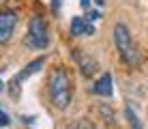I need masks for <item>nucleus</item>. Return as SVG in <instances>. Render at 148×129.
Wrapping results in <instances>:
<instances>
[{"mask_svg":"<svg viewBox=\"0 0 148 129\" xmlns=\"http://www.w3.org/2000/svg\"><path fill=\"white\" fill-rule=\"evenodd\" d=\"M47 92H49V99H52L54 108H58V110L69 108L71 97H73V88H71V77L62 67H56L52 73H49Z\"/></svg>","mask_w":148,"mask_h":129,"instance_id":"f257e3e1","label":"nucleus"},{"mask_svg":"<svg viewBox=\"0 0 148 129\" xmlns=\"http://www.w3.org/2000/svg\"><path fill=\"white\" fill-rule=\"evenodd\" d=\"M112 34H114V43H116V50H118L122 63H127L129 67H135L140 63V50H137L135 39L131 37V30L125 24H116Z\"/></svg>","mask_w":148,"mask_h":129,"instance_id":"f03ea898","label":"nucleus"},{"mask_svg":"<svg viewBox=\"0 0 148 129\" xmlns=\"http://www.w3.org/2000/svg\"><path fill=\"white\" fill-rule=\"evenodd\" d=\"M26 45L32 50H45L49 45V34H47V24L43 17L34 15L28 24V34H26Z\"/></svg>","mask_w":148,"mask_h":129,"instance_id":"7ed1b4c3","label":"nucleus"},{"mask_svg":"<svg viewBox=\"0 0 148 129\" xmlns=\"http://www.w3.org/2000/svg\"><path fill=\"white\" fill-rule=\"evenodd\" d=\"M43 65H45V58H43V56H39V58H34L32 63H28V65H26V67H24V69L17 73V75L13 77L11 82H9V86H11V88H9V92H11L13 97H17V95H19V84H22L26 77L34 75V73H39Z\"/></svg>","mask_w":148,"mask_h":129,"instance_id":"20e7f679","label":"nucleus"},{"mask_svg":"<svg viewBox=\"0 0 148 129\" xmlns=\"http://www.w3.org/2000/svg\"><path fill=\"white\" fill-rule=\"evenodd\" d=\"M15 26H17V13L13 11H0V45H7L11 41Z\"/></svg>","mask_w":148,"mask_h":129,"instance_id":"39448f33","label":"nucleus"},{"mask_svg":"<svg viewBox=\"0 0 148 129\" xmlns=\"http://www.w3.org/2000/svg\"><path fill=\"white\" fill-rule=\"evenodd\" d=\"M73 58L77 60V65H79V69H82V73H84V75H92L95 73L97 60L92 58V56H88L84 50H73Z\"/></svg>","mask_w":148,"mask_h":129,"instance_id":"423d86ee","label":"nucleus"},{"mask_svg":"<svg viewBox=\"0 0 148 129\" xmlns=\"http://www.w3.org/2000/svg\"><path fill=\"white\" fill-rule=\"evenodd\" d=\"M92 92H95V95H101V97H112V95H114V84H112V75H110V73H103V75H101L99 80L95 82Z\"/></svg>","mask_w":148,"mask_h":129,"instance_id":"0eeeda50","label":"nucleus"},{"mask_svg":"<svg viewBox=\"0 0 148 129\" xmlns=\"http://www.w3.org/2000/svg\"><path fill=\"white\" fill-rule=\"evenodd\" d=\"M71 34L73 37H79V34H86V37H90V34H95V26L90 22H86L84 17H73L71 19Z\"/></svg>","mask_w":148,"mask_h":129,"instance_id":"6e6552de","label":"nucleus"},{"mask_svg":"<svg viewBox=\"0 0 148 129\" xmlns=\"http://www.w3.org/2000/svg\"><path fill=\"white\" fill-rule=\"evenodd\" d=\"M69 129H97L92 121H88V118H75L73 123L69 125Z\"/></svg>","mask_w":148,"mask_h":129,"instance_id":"1a4fd4ad","label":"nucleus"},{"mask_svg":"<svg viewBox=\"0 0 148 129\" xmlns=\"http://www.w3.org/2000/svg\"><path fill=\"white\" fill-rule=\"evenodd\" d=\"M125 114H127V118H129V123H131V127H133V129H142V123H140V118H137V114L133 112V108L127 106Z\"/></svg>","mask_w":148,"mask_h":129,"instance_id":"9d476101","label":"nucleus"},{"mask_svg":"<svg viewBox=\"0 0 148 129\" xmlns=\"http://www.w3.org/2000/svg\"><path fill=\"white\" fill-rule=\"evenodd\" d=\"M101 17V11H88V13H86V22H95V19H99Z\"/></svg>","mask_w":148,"mask_h":129,"instance_id":"9b49d317","label":"nucleus"},{"mask_svg":"<svg viewBox=\"0 0 148 129\" xmlns=\"http://www.w3.org/2000/svg\"><path fill=\"white\" fill-rule=\"evenodd\" d=\"M9 125V116L4 112H0V127H7Z\"/></svg>","mask_w":148,"mask_h":129,"instance_id":"f8f14e48","label":"nucleus"},{"mask_svg":"<svg viewBox=\"0 0 148 129\" xmlns=\"http://www.w3.org/2000/svg\"><path fill=\"white\" fill-rule=\"evenodd\" d=\"M60 4H62V0H52V11H54V13L60 11Z\"/></svg>","mask_w":148,"mask_h":129,"instance_id":"ddd939ff","label":"nucleus"},{"mask_svg":"<svg viewBox=\"0 0 148 129\" xmlns=\"http://www.w3.org/2000/svg\"><path fill=\"white\" fill-rule=\"evenodd\" d=\"M82 7H84V9H88V7H90V0H82Z\"/></svg>","mask_w":148,"mask_h":129,"instance_id":"4468645a","label":"nucleus"},{"mask_svg":"<svg viewBox=\"0 0 148 129\" xmlns=\"http://www.w3.org/2000/svg\"><path fill=\"white\" fill-rule=\"evenodd\" d=\"M2 88H4V86H2V84H0V90H2Z\"/></svg>","mask_w":148,"mask_h":129,"instance_id":"2eb2a0df","label":"nucleus"},{"mask_svg":"<svg viewBox=\"0 0 148 129\" xmlns=\"http://www.w3.org/2000/svg\"><path fill=\"white\" fill-rule=\"evenodd\" d=\"M2 2H4V0H0V4H2Z\"/></svg>","mask_w":148,"mask_h":129,"instance_id":"dca6fc26","label":"nucleus"}]
</instances>
